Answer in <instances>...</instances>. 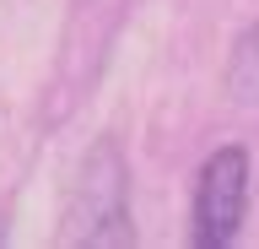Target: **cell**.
Listing matches in <instances>:
<instances>
[{
    "label": "cell",
    "mask_w": 259,
    "mask_h": 249,
    "mask_svg": "<svg viewBox=\"0 0 259 249\" xmlns=\"http://www.w3.org/2000/svg\"><path fill=\"white\" fill-rule=\"evenodd\" d=\"M70 238L76 244H130L135 228H130V168L119 141H97L87 152V163L76 173V211H70Z\"/></svg>",
    "instance_id": "6da1fadb"
},
{
    "label": "cell",
    "mask_w": 259,
    "mask_h": 249,
    "mask_svg": "<svg viewBox=\"0 0 259 249\" xmlns=\"http://www.w3.org/2000/svg\"><path fill=\"white\" fill-rule=\"evenodd\" d=\"M248 184H254V168L243 147H216L205 157L200 184H194V244L200 249H227L243 233Z\"/></svg>",
    "instance_id": "7a4b0ae2"
},
{
    "label": "cell",
    "mask_w": 259,
    "mask_h": 249,
    "mask_svg": "<svg viewBox=\"0 0 259 249\" xmlns=\"http://www.w3.org/2000/svg\"><path fill=\"white\" fill-rule=\"evenodd\" d=\"M227 92L238 103H259V22L238 38L232 65H227Z\"/></svg>",
    "instance_id": "3957f363"
}]
</instances>
